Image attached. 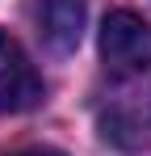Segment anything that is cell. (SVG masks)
I'll return each instance as SVG.
<instances>
[{"label":"cell","instance_id":"2","mask_svg":"<svg viewBox=\"0 0 151 156\" xmlns=\"http://www.w3.org/2000/svg\"><path fill=\"white\" fill-rule=\"evenodd\" d=\"M101 139L122 148V152H143L151 148V93H118L101 105L97 114Z\"/></svg>","mask_w":151,"mask_h":156},{"label":"cell","instance_id":"4","mask_svg":"<svg viewBox=\"0 0 151 156\" xmlns=\"http://www.w3.org/2000/svg\"><path fill=\"white\" fill-rule=\"evenodd\" d=\"M84 13H88L84 0H34V26H38V38L46 42V51L72 55L80 47Z\"/></svg>","mask_w":151,"mask_h":156},{"label":"cell","instance_id":"1","mask_svg":"<svg viewBox=\"0 0 151 156\" xmlns=\"http://www.w3.org/2000/svg\"><path fill=\"white\" fill-rule=\"evenodd\" d=\"M101 59L113 76H143L151 68V26L134 9H113L101 21Z\"/></svg>","mask_w":151,"mask_h":156},{"label":"cell","instance_id":"3","mask_svg":"<svg viewBox=\"0 0 151 156\" xmlns=\"http://www.w3.org/2000/svg\"><path fill=\"white\" fill-rule=\"evenodd\" d=\"M42 76L38 68L29 63V55L21 51V42L0 30V114H21V110H34L42 101Z\"/></svg>","mask_w":151,"mask_h":156},{"label":"cell","instance_id":"5","mask_svg":"<svg viewBox=\"0 0 151 156\" xmlns=\"http://www.w3.org/2000/svg\"><path fill=\"white\" fill-rule=\"evenodd\" d=\"M13 156H63V152H55V148H25V152H13Z\"/></svg>","mask_w":151,"mask_h":156}]
</instances>
